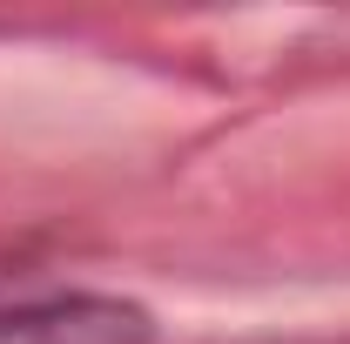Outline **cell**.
<instances>
[{
    "label": "cell",
    "instance_id": "6da1fadb",
    "mask_svg": "<svg viewBox=\"0 0 350 344\" xmlns=\"http://www.w3.org/2000/svg\"><path fill=\"white\" fill-rule=\"evenodd\" d=\"M148 310L108 291H54V297L0 304V344H148Z\"/></svg>",
    "mask_w": 350,
    "mask_h": 344
}]
</instances>
